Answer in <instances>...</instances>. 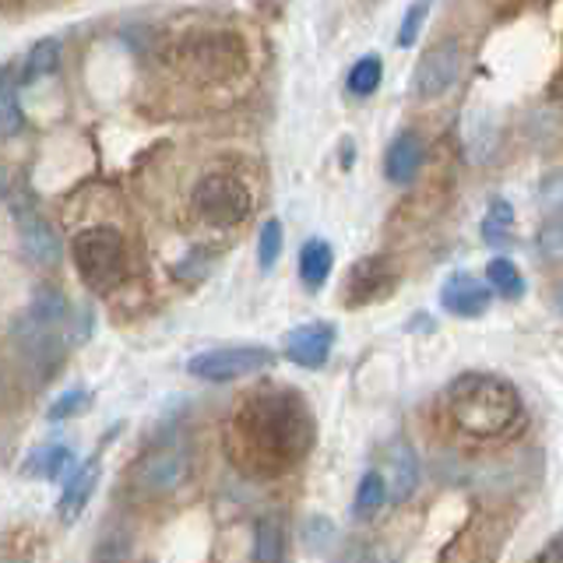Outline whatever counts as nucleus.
<instances>
[{
	"label": "nucleus",
	"instance_id": "1",
	"mask_svg": "<svg viewBox=\"0 0 563 563\" xmlns=\"http://www.w3.org/2000/svg\"><path fill=\"white\" fill-rule=\"evenodd\" d=\"M313 416L307 401L286 387L257 391L240 401L229 419V454L251 475H278L303 462L313 448Z\"/></svg>",
	"mask_w": 563,
	"mask_h": 563
},
{
	"label": "nucleus",
	"instance_id": "2",
	"mask_svg": "<svg viewBox=\"0 0 563 563\" xmlns=\"http://www.w3.org/2000/svg\"><path fill=\"white\" fill-rule=\"evenodd\" d=\"M444 409L454 427L475 440H504L515 433L525 416L518 387L497 374H479V369H468L448 384Z\"/></svg>",
	"mask_w": 563,
	"mask_h": 563
},
{
	"label": "nucleus",
	"instance_id": "3",
	"mask_svg": "<svg viewBox=\"0 0 563 563\" xmlns=\"http://www.w3.org/2000/svg\"><path fill=\"white\" fill-rule=\"evenodd\" d=\"M70 317H75L70 299L53 286H43L32 296V303L18 313L11 339L18 356L25 360V366H32L35 377H53L67 360L70 342H75Z\"/></svg>",
	"mask_w": 563,
	"mask_h": 563
},
{
	"label": "nucleus",
	"instance_id": "4",
	"mask_svg": "<svg viewBox=\"0 0 563 563\" xmlns=\"http://www.w3.org/2000/svg\"><path fill=\"white\" fill-rule=\"evenodd\" d=\"M246 64H251V49L233 29H198L173 46V67L187 81H198L205 88L240 81L246 75Z\"/></svg>",
	"mask_w": 563,
	"mask_h": 563
},
{
	"label": "nucleus",
	"instance_id": "5",
	"mask_svg": "<svg viewBox=\"0 0 563 563\" xmlns=\"http://www.w3.org/2000/svg\"><path fill=\"white\" fill-rule=\"evenodd\" d=\"M70 261L92 292H113L131 272L128 240L117 225H85L70 240Z\"/></svg>",
	"mask_w": 563,
	"mask_h": 563
},
{
	"label": "nucleus",
	"instance_id": "6",
	"mask_svg": "<svg viewBox=\"0 0 563 563\" xmlns=\"http://www.w3.org/2000/svg\"><path fill=\"white\" fill-rule=\"evenodd\" d=\"M190 208H194V216L211 229H236L251 219L254 194L246 187L243 176L229 169H211L194 184Z\"/></svg>",
	"mask_w": 563,
	"mask_h": 563
},
{
	"label": "nucleus",
	"instance_id": "7",
	"mask_svg": "<svg viewBox=\"0 0 563 563\" xmlns=\"http://www.w3.org/2000/svg\"><path fill=\"white\" fill-rule=\"evenodd\" d=\"M278 363L275 349L268 345H219V349H205L198 356L187 360V374L208 380V384H229V380H243V377H257L268 374Z\"/></svg>",
	"mask_w": 563,
	"mask_h": 563
},
{
	"label": "nucleus",
	"instance_id": "8",
	"mask_svg": "<svg viewBox=\"0 0 563 563\" xmlns=\"http://www.w3.org/2000/svg\"><path fill=\"white\" fill-rule=\"evenodd\" d=\"M187 475H190V448L180 437L158 440L131 468V479L137 493H145V497H169V493H176L187 483Z\"/></svg>",
	"mask_w": 563,
	"mask_h": 563
},
{
	"label": "nucleus",
	"instance_id": "9",
	"mask_svg": "<svg viewBox=\"0 0 563 563\" xmlns=\"http://www.w3.org/2000/svg\"><path fill=\"white\" fill-rule=\"evenodd\" d=\"M457 75H462V46L454 40H440L422 53L412 70V96L422 102L448 96Z\"/></svg>",
	"mask_w": 563,
	"mask_h": 563
},
{
	"label": "nucleus",
	"instance_id": "10",
	"mask_svg": "<svg viewBox=\"0 0 563 563\" xmlns=\"http://www.w3.org/2000/svg\"><path fill=\"white\" fill-rule=\"evenodd\" d=\"M398 286V272L387 257H363L345 278V307H366L391 296Z\"/></svg>",
	"mask_w": 563,
	"mask_h": 563
},
{
	"label": "nucleus",
	"instance_id": "11",
	"mask_svg": "<svg viewBox=\"0 0 563 563\" xmlns=\"http://www.w3.org/2000/svg\"><path fill=\"white\" fill-rule=\"evenodd\" d=\"M334 324L328 321H310L292 328L286 339H282V349H286V360L296 363L299 369H321L334 349Z\"/></svg>",
	"mask_w": 563,
	"mask_h": 563
},
{
	"label": "nucleus",
	"instance_id": "12",
	"mask_svg": "<svg viewBox=\"0 0 563 563\" xmlns=\"http://www.w3.org/2000/svg\"><path fill=\"white\" fill-rule=\"evenodd\" d=\"M440 307L454 317L475 321V317L489 307V286H483V282L468 272H454L444 278V286H440Z\"/></svg>",
	"mask_w": 563,
	"mask_h": 563
},
{
	"label": "nucleus",
	"instance_id": "13",
	"mask_svg": "<svg viewBox=\"0 0 563 563\" xmlns=\"http://www.w3.org/2000/svg\"><path fill=\"white\" fill-rule=\"evenodd\" d=\"M422 158H427V141H422L416 131H401L391 145H387V155H384L387 180L398 184V187L412 184L422 169Z\"/></svg>",
	"mask_w": 563,
	"mask_h": 563
},
{
	"label": "nucleus",
	"instance_id": "14",
	"mask_svg": "<svg viewBox=\"0 0 563 563\" xmlns=\"http://www.w3.org/2000/svg\"><path fill=\"white\" fill-rule=\"evenodd\" d=\"M99 457H85V462L67 475L64 493H60V504H57V515L60 521H78V515L88 507V500L96 497V486H99Z\"/></svg>",
	"mask_w": 563,
	"mask_h": 563
},
{
	"label": "nucleus",
	"instance_id": "15",
	"mask_svg": "<svg viewBox=\"0 0 563 563\" xmlns=\"http://www.w3.org/2000/svg\"><path fill=\"white\" fill-rule=\"evenodd\" d=\"M18 236H22V251L35 261V264H57L60 261V236L53 233V225L43 216H32L25 211L18 219Z\"/></svg>",
	"mask_w": 563,
	"mask_h": 563
},
{
	"label": "nucleus",
	"instance_id": "16",
	"mask_svg": "<svg viewBox=\"0 0 563 563\" xmlns=\"http://www.w3.org/2000/svg\"><path fill=\"white\" fill-rule=\"evenodd\" d=\"M387 483V500H409L416 486H419V457L409 444H395L391 448V475H384Z\"/></svg>",
	"mask_w": 563,
	"mask_h": 563
},
{
	"label": "nucleus",
	"instance_id": "17",
	"mask_svg": "<svg viewBox=\"0 0 563 563\" xmlns=\"http://www.w3.org/2000/svg\"><path fill=\"white\" fill-rule=\"evenodd\" d=\"M78 468V457L67 444H46V448H35L25 462V475L32 479H46V483H57L64 479V472H75Z\"/></svg>",
	"mask_w": 563,
	"mask_h": 563
},
{
	"label": "nucleus",
	"instance_id": "18",
	"mask_svg": "<svg viewBox=\"0 0 563 563\" xmlns=\"http://www.w3.org/2000/svg\"><path fill=\"white\" fill-rule=\"evenodd\" d=\"M331 268H334V251L328 240H307L299 246V282H303L310 292L324 289Z\"/></svg>",
	"mask_w": 563,
	"mask_h": 563
},
{
	"label": "nucleus",
	"instance_id": "19",
	"mask_svg": "<svg viewBox=\"0 0 563 563\" xmlns=\"http://www.w3.org/2000/svg\"><path fill=\"white\" fill-rule=\"evenodd\" d=\"M282 556H286V528L268 515L254 525V563H282Z\"/></svg>",
	"mask_w": 563,
	"mask_h": 563
},
{
	"label": "nucleus",
	"instance_id": "20",
	"mask_svg": "<svg viewBox=\"0 0 563 563\" xmlns=\"http://www.w3.org/2000/svg\"><path fill=\"white\" fill-rule=\"evenodd\" d=\"M57 67H60V40H53V35H46V40H40V43H35V46L25 53L22 81L32 85V81H40V78H49Z\"/></svg>",
	"mask_w": 563,
	"mask_h": 563
},
{
	"label": "nucleus",
	"instance_id": "21",
	"mask_svg": "<svg viewBox=\"0 0 563 563\" xmlns=\"http://www.w3.org/2000/svg\"><path fill=\"white\" fill-rule=\"evenodd\" d=\"M387 504V483H384V475L380 472H363V479L356 486V500H352V515L356 518H374L377 510Z\"/></svg>",
	"mask_w": 563,
	"mask_h": 563
},
{
	"label": "nucleus",
	"instance_id": "22",
	"mask_svg": "<svg viewBox=\"0 0 563 563\" xmlns=\"http://www.w3.org/2000/svg\"><path fill=\"white\" fill-rule=\"evenodd\" d=\"M486 286L497 289L507 299H521L525 296V275L518 272V264L510 257H493L486 264Z\"/></svg>",
	"mask_w": 563,
	"mask_h": 563
},
{
	"label": "nucleus",
	"instance_id": "23",
	"mask_svg": "<svg viewBox=\"0 0 563 563\" xmlns=\"http://www.w3.org/2000/svg\"><path fill=\"white\" fill-rule=\"evenodd\" d=\"M380 78H384V64H380L377 53H369V57H360L356 64L349 67L345 85H349L352 96L366 99V96H374L377 88H380Z\"/></svg>",
	"mask_w": 563,
	"mask_h": 563
},
{
	"label": "nucleus",
	"instance_id": "24",
	"mask_svg": "<svg viewBox=\"0 0 563 563\" xmlns=\"http://www.w3.org/2000/svg\"><path fill=\"white\" fill-rule=\"evenodd\" d=\"M88 409H92V391H88V387H67L64 395H57L49 401L46 419L49 422H67V419L85 416Z\"/></svg>",
	"mask_w": 563,
	"mask_h": 563
},
{
	"label": "nucleus",
	"instance_id": "25",
	"mask_svg": "<svg viewBox=\"0 0 563 563\" xmlns=\"http://www.w3.org/2000/svg\"><path fill=\"white\" fill-rule=\"evenodd\" d=\"M22 128V110H18V85L11 67H0V137H11Z\"/></svg>",
	"mask_w": 563,
	"mask_h": 563
},
{
	"label": "nucleus",
	"instance_id": "26",
	"mask_svg": "<svg viewBox=\"0 0 563 563\" xmlns=\"http://www.w3.org/2000/svg\"><path fill=\"white\" fill-rule=\"evenodd\" d=\"M510 225H515V208H510V201H504V198H493L486 219H483V240L489 246H500L510 236Z\"/></svg>",
	"mask_w": 563,
	"mask_h": 563
},
{
	"label": "nucleus",
	"instance_id": "27",
	"mask_svg": "<svg viewBox=\"0 0 563 563\" xmlns=\"http://www.w3.org/2000/svg\"><path fill=\"white\" fill-rule=\"evenodd\" d=\"M282 246H286V233H282V222L278 219H268L261 225L257 233V264L261 272H272L278 257H282Z\"/></svg>",
	"mask_w": 563,
	"mask_h": 563
},
{
	"label": "nucleus",
	"instance_id": "28",
	"mask_svg": "<svg viewBox=\"0 0 563 563\" xmlns=\"http://www.w3.org/2000/svg\"><path fill=\"white\" fill-rule=\"evenodd\" d=\"M430 8H433V0H416V4L405 11V18H401V29H398V46H416V40H419V32H422V25H427V14H430Z\"/></svg>",
	"mask_w": 563,
	"mask_h": 563
},
{
	"label": "nucleus",
	"instance_id": "29",
	"mask_svg": "<svg viewBox=\"0 0 563 563\" xmlns=\"http://www.w3.org/2000/svg\"><path fill=\"white\" fill-rule=\"evenodd\" d=\"M208 268H211L208 254H205V251H190V254L173 268V275L180 278V282H201V278L208 275Z\"/></svg>",
	"mask_w": 563,
	"mask_h": 563
},
{
	"label": "nucleus",
	"instance_id": "30",
	"mask_svg": "<svg viewBox=\"0 0 563 563\" xmlns=\"http://www.w3.org/2000/svg\"><path fill=\"white\" fill-rule=\"evenodd\" d=\"M539 251H542L545 257H550V261H560V257H563V219L542 225V233H539Z\"/></svg>",
	"mask_w": 563,
	"mask_h": 563
},
{
	"label": "nucleus",
	"instance_id": "31",
	"mask_svg": "<svg viewBox=\"0 0 563 563\" xmlns=\"http://www.w3.org/2000/svg\"><path fill=\"white\" fill-rule=\"evenodd\" d=\"M303 536H307V542H310V550H324V545L331 542V536H334V525L324 521L321 515H313V518L303 525Z\"/></svg>",
	"mask_w": 563,
	"mask_h": 563
},
{
	"label": "nucleus",
	"instance_id": "32",
	"mask_svg": "<svg viewBox=\"0 0 563 563\" xmlns=\"http://www.w3.org/2000/svg\"><path fill=\"white\" fill-rule=\"evenodd\" d=\"M528 563H563V532L545 542L542 550L532 560H528Z\"/></svg>",
	"mask_w": 563,
	"mask_h": 563
}]
</instances>
